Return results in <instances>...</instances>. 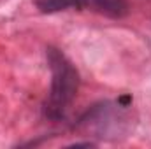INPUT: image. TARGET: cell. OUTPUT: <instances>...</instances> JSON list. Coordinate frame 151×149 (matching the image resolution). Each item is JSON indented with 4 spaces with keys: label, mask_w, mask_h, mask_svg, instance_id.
<instances>
[{
    "label": "cell",
    "mask_w": 151,
    "mask_h": 149,
    "mask_svg": "<svg viewBox=\"0 0 151 149\" xmlns=\"http://www.w3.org/2000/svg\"><path fill=\"white\" fill-rule=\"evenodd\" d=\"M51 69V90L46 102V114L51 119H62L79 90V72L72 62L56 47L46 49Z\"/></svg>",
    "instance_id": "1"
},
{
    "label": "cell",
    "mask_w": 151,
    "mask_h": 149,
    "mask_svg": "<svg viewBox=\"0 0 151 149\" xmlns=\"http://www.w3.org/2000/svg\"><path fill=\"white\" fill-rule=\"evenodd\" d=\"M88 5L113 19H121L130 12V5L127 0H88Z\"/></svg>",
    "instance_id": "2"
},
{
    "label": "cell",
    "mask_w": 151,
    "mask_h": 149,
    "mask_svg": "<svg viewBox=\"0 0 151 149\" xmlns=\"http://www.w3.org/2000/svg\"><path fill=\"white\" fill-rule=\"evenodd\" d=\"M88 0H35V7L42 14H55L69 9H84Z\"/></svg>",
    "instance_id": "3"
},
{
    "label": "cell",
    "mask_w": 151,
    "mask_h": 149,
    "mask_svg": "<svg viewBox=\"0 0 151 149\" xmlns=\"http://www.w3.org/2000/svg\"><path fill=\"white\" fill-rule=\"evenodd\" d=\"M128 104H132V97H130V95H123V97L118 100V105H119V107H128Z\"/></svg>",
    "instance_id": "4"
}]
</instances>
